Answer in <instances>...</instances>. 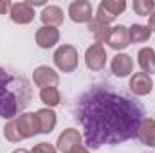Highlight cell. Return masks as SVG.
Wrapping results in <instances>:
<instances>
[{
  "instance_id": "6da1fadb",
  "label": "cell",
  "mask_w": 155,
  "mask_h": 153,
  "mask_svg": "<svg viewBox=\"0 0 155 153\" xmlns=\"http://www.w3.org/2000/svg\"><path fill=\"white\" fill-rule=\"evenodd\" d=\"M143 115L144 110L137 101L105 85H97L83 94L76 108L85 144L92 150L137 137Z\"/></svg>"
},
{
  "instance_id": "7a4b0ae2",
  "label": "cell",
  "mask_w": 155,
  "mask_h": 153,
  "mask_svg": "<svg viewBox=\"0 0 155 153\" xmlns=\"http://www.w3.org/2000/svg\"><path fill=\"white\" fill-rule=\"evenodd\" d=\"M52 60H54V65L58 67V70H61V72H65V74L74 72L78 69V65H79L78 49L74 45H69V43L60 45V47L54 50Z\"/></svg>"
},
{
  "instance_id": "3957f363",
  "label": "cell",
  "mask_w": 155,
  "mask_h": 153,
  "mask_svg": "<svg viewBox=\"0 0 155 153\" xmlns=\"http://www.w3.org/2000/svg\"><path fill=\"white\" fill-rule=\"evenodd\" d=\"M126 9V2L124 0H103L99 5H97V11H96V20L110 25L121 13H124Z\"/></svg>"
},
{
  "instance_id": "277c9868",
  "label": "cell",
  "mask_w": 155,
  "mask_h": 153,
  "mask_svg": "<svg viewBox=\"0 0 155 153\" xmlns=\"http://www.w3.org/2000/svg\"><path fill=\"white\" fill-rule=\"evenodd\" d=\"M85 63L92 72H99L107 65V50L103 43H92L85 52Z\"/></svg>"
},
{
  "instance_id": "5b68a950",
  "label": "cell",
  "mask_w": 155,
  "mask_h": 153,
  "mask_svg": "<svg viewBox=\"0 0 155 153\" xmlns=\"http://www.w3.org/2000/svg\"><path fill=\"white\" fill-rule=\"evenodd\" d=\"M81 141H83V135L78 132L76 128H67V130H63L58 135L56 150L61 153H72L78 146H81Z\"/></svg>"
},
{
  "instance_id": "8992f818",
  "label": "cell",
  "mask_w": 155,
  "mask_h": 153,
  "mask_svg": "<svg viewBox=\"0 0 155 153\" xmlns=\"http://www.w3.org/2000/svg\"><path fill=\"white\" fill-rule=\"evenodd\" d=\"M27 103L18 99V96L15 92H7L5 96L0 97V117L4 119H15L18 115V110H22Z\"/></svg>"
},
{
  "instance_id": "52a82bcc",
  "label": "cell",
  "mask_w": 155,
  "mask_h": 153,
  "mask_svg": "<svg viewBox=\"0 0 155 153\" xmlns=\"http://www.w3.org/2000/svg\"><path fill=\"white\" fill-rule=\"evenodd\" d=\"M92 4L88 0H74L69 4V16L76 24H90L92 22Z\"/></svg>"
},
{
  "instance_id": "ba28073f",
  "label": "cell",
  "mask_w": 155,
  "mask_h": 153,
  "mask_svg": "<svg viewBox=\"0 0 155 153\" xmlns=\"http://www.w3.org/2000/svg\"><path fill=\"white\" fill-rule=\"evenodd\" d=\"M33 81H35V85L41 90V88H49V86H58L60 76L49 65H40V67L35 69V72H33Z\"/></svg>"
},
{
  "instance_id": "9c48e42d",
  "label": "cell",
  "mask_w": 155,
  "mask_h": 153,
  "mask_svg": "<svg viewBox=\"0 0 155 153\" xmlns=\"http://www.w3.org/2000/svg\"><path fill=\"white\" fill-rule=\"evenodd\" d=\"M15 121H16V126H18V130H20V133H22L24 139H31V137H35V135L40 133L36 114L24 112V114H20L18 117H15Z\"/></svg>"
},
{
  "instance_id": "30bf717a",
  "label": "cell",
  "mask_w": 155,
  "mask_h": 153,
  "mask_svg": "<svg viewBox=\"0 0 155 153\" xmlns=\"http://www.w3.org/2000/svg\"><path fill=\"white\" fill-rule=\"evenodd\" d=\"M35 9L27 4V2H15L11 4V11H9V18L18 24V25H27L35 20Z\"/></svg>"
},
{
  "instance_id": "8fae6325",
  "label": "cell",
  "mask_w": 155,
  "mask_h": 153,
  "mask_svg": "<svg viewBox=\"0 0 155 153\" xmlns=\"http://www.w3.org/2000/svg\"><path fill=\"white\" fill-rule=\"evenodd\" d=\"M130 90L135 94V96H139V97H143V96H148V94H152V90H153V81H152V76L150 74H144V72H135L134 76L130 77Z\"/></svg>"
},
{
  "instance_id": "7c38bea8",
  "label": "cell",
  "mask_w": 155,
  "mask_h": 153,
  "mask_svg": "<svg viewBox=\"0 0 155 153\" xmlns=\"http://www.w3.org/2000/svg\"><path fill=\"white\" fill-rule=\"evenodd\" d=\"M110 70L112 74L117 77H126L134 72V60L130 54L126 52H119L112 58V63H110Z\"/></svg>"
},
{
  "instance_id": "4fadbf2b",
  "label": "cell",
  "mask_w": 155,
  "mask_h": 153,
  "mask_svg": "<svg viewBox=\"0 0 155 153\" xmlns=\"http://www.w3.org/2000/svg\"><path fill=\"white\" fill-rule=\"evenodd\" d=\"M107 43L116 49V50H124L132 41H130V33H128V27L124 25H114L110 29V34H108V40Z\"/></svg>"
},
{
  "instance_id": "5bb4252c",
  "label": "cell",
  "mask_w": 155,
  "mask_h": 153,
  "mask_svg": "<svg viewBox=\"0 0 155 153\" xmlns=\"http://www.w3.org/2000/svg\"><path fill=\"white\" fill-rule=\"evenodd\" d=\"M60 41V31L58 27H47L41 25L36 31V43L40 49H52Z\"/></svg>"
},
{
  "instance_id": "9a60e30c",
  "label": "cell",
  "mask_w": 155,
  "mask_h": 153,
  "mask_svg": "<svg viewBox=\"0 0 155 153\" xmlns=\"http://www.w3.org/2000/svg\"><path fill=\"white\" fill-rule=\"evenodd\" d=\"M137 139H139L144 146L155 148V119L144 117V119L141 121L139 130H137Z\"/></svg>"
},
{
  "instance_id": "2e32d148",
  "label": "cell",
  "mask_w": 155,
  "mask_h": 153,
  "mask_svg": "<svg viewBox=\"0 0 155 153\" xmlns=\"http://www.w3.org/2000/svg\"><path fill=\"white\" fill-rule=\"evenodd\" d=\"M63 18H65V15H63V9L60 5H45L43 11L40 13V20L47 27H58V25H61Z\"/></svg>"
},
{
  "instance_id": "e0dca14e",
  "label": "cell",
  "mask_w": 155,
  "mask_h": 153,
  "mask_svg": "<svg viewBox=\"0 0 155 153\" xmlns=\"http://www.w3.org/2000/svg\"><path fill=\"white\" fill-rule=\"evenodd\" d=\"M36 119H38L40 133H51L56 128V114L52 108H41L36 112Z\"/></svg>"
},
{
  "instance_id": "ac0fdd59",
  "label": "cell",
  "mask_w": 155,
  "mask_h": 153,
  "mask_svg": "<svg viewBox=\"0 0 155 153\" xmlns=\"http://www.w3.org/2000/svg\"><path fill=\"white\" fill-rule=\"evenodd\" d=\"M137 63L143 69L144 74H152L155 72V49L152 47H143L137 52Z\"/></svg>"
},
{
  "instance_id": "d6986e66",
  "label": "cell",
  "mask_w": 155,
  "mask_h": 153,
  "mask_svg": "<svg viewBox=\"0 0 155 153\" xmlns=\"http://www.w3.org/2000/svg\"><path fill=\"white\" fill-rule=\"evenodd\" d=\"M40 99L45 105V108H54V106L60 105L61 94H60L58 86H49V88H41L40 90Z\"/></svg>"
},
{
  "instance_id": "ffe728a7",
  "label": "cell",
  "mask_w": 155,
  "mask_h": 153,
  "mask_svg": "<svg viewBox=\"0 0 155 153\" xmlns=\"http://www.w3.org/2000/svg\"><path fill=\"white\" fill-rule=\"evenodd\" d=\"M88 29H90L92 36L96 38V43H103V41L108 40V34H110L112 27L103 24V22H99V20H96V18H92V22L88 24Z\"/></svg>"
},
{
  "instance_id": "44dd1931",
  "label": "cell",
  "mask_w": 155,
  "mask_h": 153,
  "mask_svg": "<svg viewBox=\"0 0 155 153\" xmlns=\"http://www.w3.org/2000/svg\"><path fill=\"white\" fill-rule=\"evenodd\" d=\"M128 33H130L132 43H144L152 36V31L148 29V25H143V24H134L132 27H128Z\"/></svg>"
},
{
  "instance_id": "7402d4cb",
  "label": "cell",
  "mask_w": 155,
  "mask_h": 153,
  "mask_svg": "<svg viewBox=\"0 0 155 153\" xmlns=\"http://www.w3.org/2000/svg\"><path fill=\"white\" fill-rule=\"evenodd\" d=\"M4 137H5L9 142H20V141H24V137H22V133H20V130H18L15 119H11V121L4 126Z\"/></svg>"
},
{
  "instance_id": "603a6c76",
  "label": "cell",
  "mask_w": 155,
  "mask_h": 153,
  "mask_svg": "<svg viewBox=\"0 0 155 153\" xmlns=\"http://www.w3.org/2000/svg\"><path fill=\"white\" fill-rule=\"evenodd\" d=\"M134 11L139 16H150L155 11V2L153 0H135L134 2Z\"/></svg>"
},
{
  "instance_id": "cb8c5ba5",
  "label": "cell",
  "mask_w": 155,
  "mask_h": 153,
  "mask_svg": "<svg viewBox=\"0 0 155 153\" xmlns=\"http://www.w3.org/2000/svg\"><path fill=\"white\" fill-rule=\"evenodd\" d=\"M58 150L52 146V144H49V142H40V144H36L33 150H31V153H56Z\"/></svg>"
},
{
  "instance_id": "d4e9b609",
  "label": "cell",
  "mask_w": 155,
  "mask_h": 153,
  "mask_svg": "<svg viewBox=\"0 0 155 153\" xmlns=\"http://www.w3.org/2000/svg\"><path fill=\"white\" fill-rule=\"evenodd\" d=\"M11 81H13V77L9 76L4 69H0V85H9Z\"/></svg>"
},
{
  "instance_id": "484cf974",
  "label": "cell",
  "mask_w": 155,
  "mask_h": 153,
  "mask_svg": "<svg viewBox=\"0 0 155 153\" xmlns=\"http://www.w3.org/2000/svg\"><path fill=\"white\" fill-rule=\"evenodd\" d=\"M11 11V2L9 0H0V15H5Z\"/></svg>"
},
{
  "instance_id": "4316f807",
  "label": "cell",
  "mask_w": 155,
  "mask_h": 153,
  "mask_svg": "<svg viewBox=\"0 0 155 153\" xmlns=\"http://www.w3.org/2000/svg\"><path fill=\"white\" fill-rule=\"evenodd\" d=\"M148 29H150L152 33H155V11L148 16Z\"/></svg>"
},
{
  "instance_id": "83f0119b",
  "label": "cell",
  "mask_w": 155,
  "mask_h": 153,
  "mask_svg": "<svg viewBox=\"0 0 155 153\" xmlns=\"http://www.w3.org/2000/svg\"><path fill=\"white\" fill-rule=\"evenodd\" d=\"M72 153H90V151H88V148H85V146L81 144V146H78V148H76Z\"/></svg>"
},
{
  "instance_id": "f1b7e54d",
  "label": "cell",
  "mask_w": 155,
  "mask_h": 153,
  "mask_svg": "<svg viewBox=\"0 0 155 153\" xmlns=\"http://www.w3.org/2000/svg\"><path fill=\"white\" fill-rule=\"evenodd\" d=\"M7 92H9V88H7V85H0V97H2V96H5Z\"/></svg>"
},
{
  "instance_id": "f546056e",
  "label": "cell",
  "mask_w": 155,
  "mask_h": 153,
  "mask_svg": "<svg viewBox=\"0 0 155 153\" xmlns=\"http://www.w3.org/2000/svg\"><path fill=\"white\" fill-rule=\"evenodd\" d=\"M13 153H31V151H27V150H24V148H18V150H15Z\"/></svg>"
}]
</instances>
